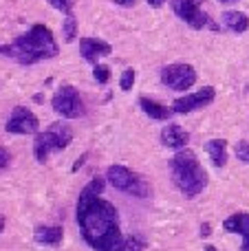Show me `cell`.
I'll use <instances>...</instances> for the list:
<instances>
[{
	"instance_id": "83f0119b",
	"label": "cell",
	"mask_w": 249,
	"mask_h": 251,
	"mask_svg": "<svg viewBox=\"0 0 249 251\" xmlns=\"http://www.w3.org/2000/svg\"><path fill=\"white\" fill-rule=\"evenodd\" d=\"M4 229V216H0V231Z\"/></svg>"
},
{
	"instance_id": "277c9868",
	"label": "cell",
	"mask_w": 249,
	"mask_h": 251,
	"mask_svg": "<svg viewBox=\"0 0 249 251\" xmlns=\"http://www.w3.org/2000/svg\"><path fill=\"white\" fill-rule=\"evenodd\" d=\"M71 139H73V132H71V128L66 124H62V122L51 124L49 130L35 134V143H33L35 159H38L40 163H44L51 152L64 150V148L71 143Z\"/></svg>"
},
{
	"instance_id": "ba28073f",
	"label": "cell",
	"mask_w": 249,
	"mask_h": 251,
	"mask_svg": "<svg viewBox=\"0 0 249 251\" xmlns=\"http://www.w3.org/2000/svg\"><path fill=\"white\" fill-rule=\"evenodd\" d=\"M161 82L172 91H188L197 82V71L190 64H168L161 71Z\"/></svg>"
},
{
	"instance_id": "cb8c5ba5",
	"label": "cell",
	"mask_w": 249,
	"mask_h": 251,
	"mask_svg": "<svg viewBox=\"0 0 249 251\" xmlns=\"http://www.w3.org/2000/svg\"><path fill=\"white\" fill-rule=\"evenodd\" d=\"M9 161H11V154H9L4 148H0V170H4L9 165Z\"/></svg>"
},
{
	"instance_id": "603a6c76",
	"label": "cell",
	"mask_w": 249,
	"mask_h": 251,
	"mask_svg": "<svg viewBox=\"0 0 249 251\" xmlns=\"http://www.w3.org/2000/svg\"><path fill=\"white\" fill-rule=\"evenodd\" d=\"M234 150H236V156L243 161V163H249V143L247 141H238Z\"/></svg>"
},
{
	"instance_id": "9a60e30c",
	"label": "cell",
	"mask_w": 249,
	"mask_h": 251,
	"mask_svg": "<svg viewBox=\"0 0 249 251\" xmlns=\"http://www.w3.org/2000/svg\"><path fill=\"white\" fill-rule=\"evenodd\" d=\"M139 106H141V110H144V113L148 115L150 119H159V122H166V119H170L172 113H174L172 108H168V106L159 104V101H154V100H148V97H141Z\"/></svg>"
},
{
	"instance_id": "5b68a950",
	"label": "cell",
	"mask_w": 249,
	"mask_h": 251,
	"mask_svg": "<svg viewBox=\"0 0 249 251\" xmlns=\"http://www.w3.org/2000/svg\"><path fill=\"white\" fill-rule=\"evenodd\" d=\"M108 183L119 192H126V194L139 196V199H148L150 196V185L146 178H141L139 174H135L132 170L124 168V165H110L108 172Z\"/></svg>"
},
{
	"instance_id": "7a4b0ae2",
	"label": "cell",
	"mask_w": 249,
	"mask_h": 251,
	"mask_svg": "<svg viewBox=\"0 0 249 251\" xmlns=\"http://www.w3.org/2000/svg\"><path fill=\"white\" fill-rule=\"evenodd\" d=\"M0 53L9 55L11 60H16L18 64H35L42 60H51L60 53L57 42L53 38V31L47 25H33L25 35L16 38L11 44L0 47Z\"/></svg>"
},
{
	"instance_id": "f1b7e54d",
	"label": "cell",
	"mask_w": 249,
	"mask_h": 251,
	"mask_svg": "<svg viewBox=\"0 0 249 251\" xmlns=\"http://www.w3.org/2000/svg\"><path fill=\"white\" fill-rule=\"evenodd\" d=\"M221 2H225V4H232V2H236V0H221Z\"/></svg>"
},
{
	"instance_id": "7402d4cb",
	"label": "cell",
	"mask_w": 249,
	"mask_h": 251,
	"mask_svg": "<svg viewBox=\"0 0 249 251\" xmlns=\"http://www.w3.org/2000/svg\"><path fill=\"white\" fill-rule=\"evenodd\" d=\"M73 2H75V0H49V4H51V7H55L57 11L66 13V16H71V13H73Z\"/></svg>"
},
{
	"instance_id": "4fadbf2b",
	"label": "cell",
	"mask_w": 249,
	"mask_h": 251,
	"mask_svg": "<svg viewBox=\"0 0 249 251\" xmlns=\"http://www.w3.org/2000/svg\"><path fill=\"white\" fill-rule=\"evenodd\" d=\"M161 141L166 148H172V150H183L190 141V134L181 128L179 124H170L161 130Z\"/></svg>"
},
{
	"instance_id": "5bb4252c",
	"label": "cell",
	"mask_w": 249,
	"mask_h": 251,
	"mask_svg": "<svg viewBox=\"0 0 249 251\" xmlns=\"http://www.w3.org/2000/svg\"><path fill=\"white\" fill-rule=\"evenodd\" d=\"M35 240H38L40 245H49V247H55V245L62 243V238H64V229L57 225H40L35 227Z\"/></svg>"
},
{
	"instance_id": "8fae6325",
	"label": "cell",
	"mask_w": 249,
	"mask_h": 251,
	"mask_svg": "<svg viewBox=\"0 0 249 251\" xmlns=\"http://www.w3.org/2000/svg\"><path fill=\"white\" fill-rule=\"evenodd\" d=\"M110 51H113V47L100 38H82L79 40V53H82V57L86 62H91V64H95L101 55H108Z\"/></svg>"
},
{
	"instance_id": "d6986e66",
	"label": "cell",
	"mask_w": 249,
	"mask_h": 251,
	"mask_svg": "<svg viewBox=\"0 0 249 251\" xmlns=\"http://www.w3.org/2000/svg\"><path fill=\"white\" fill-rule=\"evenodd\" d=\"M146 243L139 238V236H128L126 243H124V251H144Z\"/></svg>"
},
{
	"instance_id": "f546056e",
	"label": "cell",
	"mask_w": 249,
	"mask_h": 251,
	"mask_svg": "<svg viewBox=\"0 0 249 251\" xmlns=\"http://www.w3.org/2000/svg\"><path fill=\"white\" fill-rule=\"evenodd\" d=\"M205 251H216V249H214V247H207V249H205Z\"/></svg>"
},
{
	"instance_id": "d4e9b609",
	"label": "cell",
	"mask_w": 249,
	"mask_h": 251,
	"mask_svg": "<svg viewBox=\"0 0 249 251\" xmlns=\"http://www.w3.org/2000/svg\"><path fill=\"white\" fill-rule=\"evenodd\" d=\"M137 0H115V4H119V7H132Z\"/></svg>"
},
{
	"instance_id": "44dd1931",
	"label": "cell",
	"mask_w": 249,
	"mask_h": 251,
	"mask_svg": "<svg viewBox=\"0 0 249 251\" xmlns=\"http://www.w3.org/2000/svg\"><path fill=\"white\" fill-rule=\"evenodd\" d=\"M132 84H135V69H126V71L122 73L119 86H122V91H130Z\"/></svg>"
},
{
	"instance_id": "30bf717a",
	"label": "cell",
	"mask_w": 249,
	"mask_h": 251,
	"mask_svg": "<svg viewBox=\"0 0 249 251\" xmlns=\"http://www.w3.org/2000/svg\"><path fill=\"white\" fill-rule=\"evenodd\" d=\"M4 130L11 134H35L38 132V117L29 108L18 106V108H13L11 117L7 119Z\"/></svg>"
},
{
	"instance_id": "e0dca14e",
	"label": "cell",
	"mask_w": 249,
	"mask_h": 251,
	"mask_svg": "<svg viewBox=\"0 0 249 251\" xmlns=\"http://www.w3.org/2000/svg\"><path fill=\"white\" fill-rule=\"evenodd\" d=\"M223 22L227 29L234 31V33H243V31H247V26H249V18L243 11H225Z\"/></svg>"
},
{
	"instance_id": "8992f818",
	"label": "cell",
	"mask_w": 249,
	"mask_h": 251,
	"mask_svg": "<svg viewBox=\"0 0 249 251\" xmlns=\"http://www.w3.org/2000/svg\"><path fill=\"white\" fill-rule=\"evenodd\" d=\"M51 106L55 113H60L62 117H66V119L84 117V113H86L82 95H79V91L75 86H71V84H64V86L57 88V93L51 100Z\"/></svg>"
},
{
	"instance_id": "52a82bcc",
	"label": "cell",
	"mask_w": 249,
	"mask_h": 251,
	"mask_svg": "<svg viewBox=\"0 0 249 251\" xmlns=\"http://www.w3.org/2000/svg\"><path fill=\"white\" fill-rule=\"evenodd\" d=\"M170 2H172V11L188 26H192V29H205V26L216 29L212 18L201 9V0H170Z\"/></svg>"
},
{
	"instance_id": "4316f807",
	"label": "cell",
	"mask_w": 249,
	"mask_h": 251,
	"mask_svg": "<svg viewBox=\"0 0 249 251\" xmlns=\"http://www.w3.org/2000/svg\"><path fill=\"white\" fill-rule=\"evenodd\" d=\"M201 231H203L201 236H210V225H203V229H201Z\"/></svg>"
},
{
	"instance_id": "ac0fdd59",
	"label": "cell",
	"mask_w": 249,
	"mask_h": 251,
	"mask_svg": "<svg viewBox=\"0 0 249 251\" xmlns=\"http://www.w3.org/2000/svg\"><path fill=\"white\" fill-rule=\"evenodd\" d=\"M75 35H77V20H75L73 13H71V16H66V20H64V40L71 42Z\"/></svg>"
},
{
	"instance_id": "9c48e42d",
	"label": "cell",
	"mask_w": 249,
	"mask_h": 251,
	"mask_svg": "<svg viewBox=\"0 0 249 251\" xmlns=\"http://www.w3.org/2000/svg\"><path fill=\"white\" fill-rule=\"evenodd\" d=\"M214 97H216L214 88L203 86L201 91L190 93V95H183V97H179V100H174L172 110L179 115H188V113H192V110H201V108H205V106H210L212 101H214Z\"/></svg>"
},
{
	"instance_id": "ffe728a7",
	"label": "cell",
	"mask_w": 249,
	"mask_h": 251,
	"mask_svg": "<svg viewBox=\"0 0 249 251\" xmlns=\"http://www.w3.org/2000/svg\"><path fill=\"white\" fill-rule=\"evenodd\" d=\"M93 75H95V82L100 84H108L110 79V69L104 64H95V69H93Z\"/></svg>"
},
{
	"instance_id": "2e32d148",
	"label": "cell",
	"mask_w": 249,
	"mask_h": 251,
	"mask_svg": "<svg viewBox=\"0 0 249 251\" xmlns=\"http://www.w3.org/2000/svg\"><path fill=\"white\" fill-rule=\"evenodd\" d=\"M205 150L216 168H223L227 163V141L225 139H212V141H207Z\"/></svg>"
},
{
	"instance_id": "3957f363",
	"label": "cell",
	"mask_w": 249,
	"mask_h": 251,
	"mask_svg": "<svg viewBox=\"0 0 249 251\" xmlns=\"http://www.w3.org/2000/svg\"><path fill=\"white\" fill-rule=\"evenodd\" d=\"M170 174L174 185L183 192L188 199L199 196L207 187V172L203 170L201 161L190 150L176 152V156L170 159Z\"/></svg>"
},
{
	"instance_id": "484cf974",
	"label": "cell",
	"mask_w": 249,
	"mask_h": 251,
	"mask_svg": "<svg viewBox=\"0 0 249 251\" xmlns=\"http://www.w3.org/2000/svg\"><path fill=\"white\" fill-rule=\"evenodd\" d=\"M146 2H148V4H150V7L159 9V7H161V4H163V2H166V0H146Z\"/></svg>"
},
{
	"instance_id": "6da1fadb",
	"label": "cell",
	"mask_w": 249,
	"mask_h": 251,
	"mask_svg": "<svg viewBox=\"0 0 249 251\" xmlns=\"http://www.w3.org/2000/svg\"><path fill=\"white\" fill-rule=\"evenodd\" d=\"M101 190L104 181L95 176L77 199V225L82 238L95 251H124L126 238L122 234L117 207L101 199Z\"/></svg>"
},
{
	"instance_id": "7c38bea8",
	"label": "cell",
	"mask_w": 249,
	"mask_h": 251,
	"mask_svg": "<svg viewBox=\"0 0 249 251\" xmlns=\"http://www.w3.org/2000/svg\"><path fill=\"white\" fill-rule=\"evenodd\" d=\"M223 229L229 234H238L243 238L241 251H249V214L238 212L234 216H229L227 221H223Z\"/></svg>"
}]
</instances>
